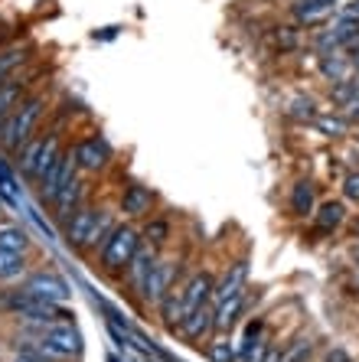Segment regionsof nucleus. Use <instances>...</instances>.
<instances>
[{"instance_id": "11", "label": "nucleus", "mask_w": 359, "mask_h": 362, "mask_svg": "<svg viewBox=\"0 0 359 362\" xmlns=\"http://www.w3.org/2000/svg\"><path fill=\"white\" fill-rule=\"evenodd\" d=\"M176 287V262L170 258H157L151 271V281H147V291H144V303H154L160 307V300Z\"/></svg>"}, {"instance_id": "12", "label": "nucleus", "mask_w": 359, "mask_h": 362, "mask_svg": "<svg viewBox=\"0 0 359 362\" xmlns=\"http://www.w3.org/2000/svg\"><path fill=\"white\" fill-rule=\"evenodd\" d=\"M85 196H89V183H85V177L79 173V177L69 180V183L59 189L56 199H52V216H56L59 222H66L69 216H72V212L82 206V202H89Z\"/></svg>"}, {"instance_id": "8", "label": "nucleus", "mask_w": 359, "mask_h": 362, "mask_svg": "<svg viewBox=\"0 0 359 362\" xmlns=\"http://www.w3.org/2000/svg\"><path fill=\"white\" fill-rule=\"evenodd\" d=\"M157 258H160L157 248L144 242L141 248H137V255L131 258V264L125 268V274H121V278L127 281V287H131V294L141 303H144V291H147V281H151V271H154V264H157Z\"/></svg>"}, {"instance_id": "32", "label": "nucleus", "mask_w": 359, "mask_h": 362, "mask_svg": "<svg viewBox=\"0 0 359 362\" xmlns=\"http://www.w3.org/2000/svg\"><path fill=\"white\" fill-rule=\"evenodd\" d=\"M275 42H278V49H284V52L297 49V46H301V30H297V26H278Z\"/></svg>"}, {"instance_id": "21", "label": "nucleus", "mask_w": 359, "mask_h": 362, "mask_svg": "<svg viewBox=\"0 0 359 362\" xmlns=\"http://www.w3.org/2000/svg\"><path fill=\"white\" fill-rule=\"evenodd\" d=\"M170 235H173V226H170L167 216H151V219L144 222V228H141V238L147 245H154L157 252L170 242Z\"/></svg>"}, {"instance_id": "7", "label": "nucleus", "mask_w": 359, "mask_h": 362, "mask_svg": "<svg viewBox=\"0 0 359 362\" xmlns=\"http://www.w3.org/2000/svg\"><path fill=\"white\" fill-rule=\"evenodd\" d=\"M33 78H36V72L26 69V72H13L7 82L0 85V124H4V121H7L10 115L30 98V95H33V88H36Z\"/></svg>"}, {"instance_id": "37", "label": "nucleus", "mask_w": 359, "mask_h": 362, "mask_svg": "<svg viewBox=\"0 0 359 362\" xmlns=\"http://www.w3.org/2000/svg\"><path fill=\"white\" fill-rule=\"evenodd\" d=\"M281 362H287V359H284V356H281Z\"/></svg>"}, {"instance_id": "27", "label": "nucleus", "mask_w": 359, "mask_h": 362, "mask_svg": "<svg viewBox=\"0 0 359 362\" xmlns=\"http://www.w3.org/2000/svg\"><path fill=\"white\" fill-rule=\"evenodd\" d=\"M26 268V255L20 252H4L0 248V281H10V278H20Z\"/></svg>"}, {"instance_id": "16", "label": "nucleus", "mask_w": 359, "mask_h": 362, "mask_svg": "<svg viewBox=\"0 0 359 362\" xmlns=\"http://www.w3.org/2000/svg\"><path fill=\"white\" fill-rule=\"evenodd\" d=\"M245 284H249V258H239V262L229 264V271L222 274V281H216L212 303H219V300H226V297L239 294V291H245Z\"/></svg>"}, {"instance_id": "3", "label": "nucleus", "mask_w": 359, "mask_h": 362, "mask_svg": "<svg viewBox=\"0 0 359 362\" xmlns=\"http://www.w3.org/2000/svg\"><path fill=\"white\" fill-rule=\"evenodd\" d=\"M7 310L13 317H20L23 323L33 327H50V323H72V310L66 303H52V300H40V297L26 294V291H13L7 297Z\"/></svg>"}, {"instance_id": "10", "label": "nucleus", "mask_w": 359, "mask_h": 362, "mask_svg": "<svg viewBox=\"0 0 359 362\" xmlns=\"http://www.w3.org/2000/svg\"><path fill=\"white\" fill-rule=\"evenodd\" d=\"M154 206H157V193L144 183H127L121 199H118V209L125 212L127 219H151Z\"/></svg>"}, {"instance_id": "19", "label": "nucleus", "mask_w": 359, "mask_h": 362, "mask_svg": "<svg viewBox=\"0 0 359 362\" xmlns=\"http://www.w3.org/2000/svg\"><path fill=\"white\" fill-rule=\"evenodd\" d=\"M160 320H164V327L170 329V333H176L180 329V323H183V284H176L173 291H170L164 300H160Z\"/></svg>"}, {"instance_id": "22", "label": "nucleus", "mask_w": 359, "mask_h": 362, "mask_svg": "<svg viewBox=\"0 0 359 362\" xmlns=\"http://www.w3.org/2000/svg\"><path fill=\"white\" fill-rule=\"evenodd\" d=\"M314 216H317L320 232H334V228H340L343 222H346V206L336 199H326V202H320V209L314 212Z\"/></svg>"}, {"instance_id": "20", "label": "nucleus", "mask_w": 359, "mask_h": 362, "mask_svg": "<svg viewBox=\"0 0 359 362\" xmlns=\"http://www.w3.org/2000/svg\"><path fill=\"white\" fill-rule=\"evenodd\" d=\"M294 13H297V20L307 23V26L324 23L326 17H334L336 13V0H301V4L294 7Z\"/></svg>"}, {"instance_id": "9", "label": "nucleus", "mask_w": 359, "mask_h": 362, "mask_svg": "<svg viewBox=\"0 0 359 362\" xmlns=\"http://www.w3.org/2000/svg\"><path fill=\"white\" fill-rule=\"evenodd\" d=\"M20 291H26V294L40 297V300H52V303H66L69 300V284L62 278H59L56 271H36V274H30V278L23 281V287Z\"/></svg>"}, {"instance_id": "14", "label": "nucleus", "mask_w": 359, "mask_h": 362, "mask_svg": "<svg viewBox=\"0 0 359 362\" xmlns=\"http://www.w3.org/2000/svg\"><path fill=\"white\" fill-rule=\"evenodd\" d=\"M212 291H216V281L209 271H196L190 281L183 284V320L193 310H200L203 303H212Z\"/></svg>"}, {"instance_id": "1", "label": "nucleus", "mask_w": 359, "mask_h": 362, "mask_svg": "<svg viewBox=\"0 0 359 362\" xmlns=\"http://www.w3.org/2000/svg\"><path fill=\"white\" fill-rule=\"evenodd\" d=\"M46 105H50L46 88H36V92L30 95V98H26L17 111H13V115L0 124V151H4V153H17L20 147H23V144L36 134V127H40V121H42Z\"/></svg>"}, {"instance_id": "30", "label": "nucleus", "mask_w": 359, "mask_h": 362, "mask_svg": "<svg viewBox=\"0 0 359 362\" xmlns=\"http://www.w3.org/2000/svg\"><path fill=\"white\" fill-rule=\"evenodd\" d=\"M287 115L294 121H314L317 118V105H314V98H294L287 105Z\"/></svg>"}, {"instance_id": "25", "label": "nucleus", "mask_w": 359, "mask_h": 362, "mask_svg": "<svg viewBox=\"0 0 359 362\" xmlns=\"http://www.w3.org/2000/svg\"><path fill=\"white\" fill-rule=\"evenodd\" d=\"M0 248L4 252H30V235H26L20 226H0Z\"/></svg>"}, {"instance_id": "13", "label": "nucleus", "mask_w": 359, "mask_h": 362, "mask_svg": "<svg viewBox=\"0 0 359 362\" xmlns=\"http://www.w3.org/2000/svg\"><path fill=\"white\" fill-rule=\"evenodd\" d=\"M36 337H42L46 343H52L59 349V353H66L69 359L72 356H79V349H82V337H79V329L72 327V323H50V327H33Z\"/></svg>"}, {"instance_id": "6", "label": "nucleus", "mask_w": 359, "mask_h": 362, "mask_svg": "<svg viewBox=\"0 0 359 362\" xmlns=\"http://www.w3.org/2000/svg\"><path fill=\"white\" fill-rule=\"evenodd\" d=\"M72 151H76V163H79V173L85 177H92L98 170H105L111 163V147L108 141L101 134H92V137H82V141L72 144Z\"/></svg>"}, {"instance_id": "24", "label": "nucleus", "mask_w": 359, "mask_h": 362, "mask_svg": "<svg viewBox=\"0 0 359 362\" xmlns=\"http://www.w3.org/2000/svg\"><path fill=\"white\" fill-rule=\"evenodd\" d=\"M206 356L212 362H235L239 359V349H235V343L229 339V333H212L206 343Z\"/></svg>"}, {"instance_id": "28", "label": "nucleus", "mask_w": 359, "mask_h": 362, "mask_svg": "<svg viewBox=\"0 0 359 362\" xmlns=\"http://www.w3.org/2000/svg\"><path fill=\"white\" fill-rule=\"evenodd\" d=\"M0 199H7L10 206H17V202H20L17 180H13V170H10L4 160H0Z\"/></svg>"}, {"instance_id": "34", "label": "nucleus", "mask_w": 359, "mask_h": 362, "mask_svg": "<svg viewBox=\"0 0 359 362\" xmlns=\"http://www.w3.org/2000/svg\"><path fill=\"white\" fill-rule=\"evenodd\" d=\"M281 356H284V346H281V343H271V346H268V353H265V359H261V362H281Z\"/></svg>"}, {"instance_id": "23", "label": "nucleus", "mask_w": 359, "mask_h": 362, "mask_svg": "<svg viewBox=\"0 0 359 362\" xmlns=\"http://www.w3.org/2000/svg\"><path fill=\"white\" fill-rule=\"evenodd\" d=\"M310 212H314V183L310 180H297L291 186V216L304 219Z\"/></svg>"}, {"instance_id": "15", "label": "nucleus", "mask_w": 359, "mask_h": 362, "mask_svg": "<svg viewBox=\"0 0 359 362\" xmlns=\"http://www.w3.org/2000/svg\"><path fill=\"white\" fill-rule=\"evenodd\" d=\"M180 333H183V339H190V343L209 339L216 333V307H212V303H203L200 310H193L190 317L180 323Z\"/></svg>"}, {"instance_id": "4", "label": "nucleus", "mask_w": 359, "mask_h": 362, "mask_svg": "<svg viewBox=\"0 0 359 362\" xmlns=\"http://www.w3.org/2000/svg\"><path fill=\"white\" fill-rule=\"evenodd\" d=\"M101 209H105V206L82 202V206L66 219L62 242H66L69 252H79V255L89 252V245H92V238H95V228H98V219H101Z\"/></svg>"}, {"instance_id": "29", "label": "nucleus", "mask_w": 359, "mask_h": 362, "mask_svg": "<svg viewBox=\"0 0 359 362\" xmlns=\"http://www.w3.org/2000/svg\"><path fill=\"white\" fill-rule=\"evenodd\" d=\"M310 349H314V343H310L307 337H297L294 343L284 346V359H287V362H307L310 359Z\"/></svg>"}, {"instance_id": "35", "label": "nucleus", "mask_w": 359, "mask_h": 362, "mask_svg": "<svg viewBox=\"0 0 359 362\" xmlns=\"http://www.w3.org/2000/svg\"><path fill=\"white\" fill-rule=\"evenodd\" d=\"M10 362H50V359H42V356H36V353H26V349H20V353L13 356Z\"/></svg>"}, {"instance_id": "26", "label": "nucleus", "mask_w": 359, "mask_h": 362, "mask_svg": "<svg viewBox=\"0 0 359 362\" xmlns=\"http://www.w3.org/2000/svg\"><path fill=\"white\" fill-rule=\"evenodd\" d=\"M320 72H324L330 82H346L350 62L343 59V56H336V52H326V56H320Z\"/></svg>"}, {"instance_id": "36", "label": "nucleus", "mask_w": 359, "mask_h": 362, "mask_svg": "<svg viewBox=\"0 0 359 362\" xmlns=\"http://www.w3.org/2000/svg\"><path fill=\"white\" fill-rule=\"evenodd\" d=\"M353 228H356V235H359V222H356V226H353Z\"/></svg>"}, {"instance_id": "17", "label": "nucleus", "mask_w": 359, "mask_h": 362, "mask_svg": "<svg viewBox=\"0 0 359 362\" xmlns=\"http://www.w3.org/2000/svg\"><path fill=\"white\" fill-rule=\"evenodd\" d=\"M46 137H50V131H36V134L13 153V167H17L26 180H33V170H36V163H40L42 147H46Z\"/></svg>"}, {"instance_id": "33", "label": "nucleus", "mask_w": 359, "mask_h": 362, "mask_svg": "<svg viewBox=\"0 0 359 362\" xmlns=\"http://www.w3.org/2000/svg\"><path fill=\"white\" fill-rule=\"evenodd\" d=\"M343 196L359 202V173H346L343 177Z\"/></svg>"}, {"instance_id": "18", "label": "nucleus", "mask_w": 359, "mask_h": 362, "mask_svg": "<svg viewBox=\"0 0 359 362\" xmlns=\"http://www.w3.org/2000/svg\"><path fill=\"white\" fill-rule=\"evenodd\" d=\"M30 56H33V46H20V42H13V46H4L0 49V85L7 82L13 72H20V69L30 62Z\"/></svg>"}, {"instance_id": "2", "label": "nucleus", "mask_w": 359, "mask_h": 362, "mask_svg": "<svg viewBox=\"0 0 359 362\" xmlns=\"http://www.w3.org/2000/svg\"><path fill=\"white\" fill-rule=\"evenodd\" d=\"M141 245H144V238H141V228L137 226H131V222L115 226V232H111V235L105 238V245L98 248V268L105 271V274H111V278L125 274V268L131 264V258L137 255Z\"/></svg>"}, {"instance_id": "31", "label": "nucleus", "mask_w": 359, "mask_h": 362, "mask_svg": "<svg viewBox=\"0 0 359 362\" xmlns=\"http://www.w3.org/2000/svg\"><path fill=\"white\" fill-rule=\"evenodd\" d=\"M314 124H317V131H320L324 137H343V134H346V121H343V118L317 115V118H314Z\"/></svg>"}, {"instance_id": "5", "label": "nucleus", "mask_w": 359, "mask_h": 362, "mask_svg": "<svg viewBox=\"0 0 359 362\" xmlns=\"http://www.w3.org/2000/svg\"><path fill=\"white\" fill-rule=\"evenodd\" d=\"M72 177H79V163H76V151H72V144H69L66 151H62V157H59L56 163H52L50 170H46V177L36 180V199L40 202H50L59 196V189L69 183Z\"/></svg>"}]
</instances>
